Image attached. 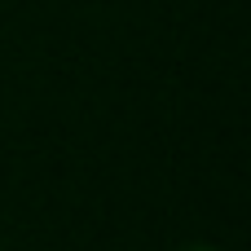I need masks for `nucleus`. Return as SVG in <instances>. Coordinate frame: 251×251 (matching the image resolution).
Masks as SVG:
<instances>
[{
  "label": "nucleus",
  "instance_id": "nucleus-1",
  "mask_svg": "<svg viewBox=\"0 0 251 251\" xmlns=\"http://www.w3.org/2000/svg\"><path fill=\"white\" fill-rule=\"evenodd\" d=\"M181 251H216V247H207V243H194V247H181Z\"/></svg>",
  "mask_w": 251,
  "mask_h": 251
}]
</instances>
